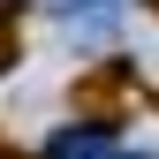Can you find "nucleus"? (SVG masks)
Returning a JSON list of instances; mask_svg holds the SVG:
<instances>
[{
    "label": "nucleus",
    "instance_id": "obj_1",
    "mask_svg": "<svg viewBox=\"0 0 159 159\" xmlns=\"http://www.w3.org/2000/svg\"><path fill=\"white\" fill-rule=\"evenodd\" d=\"M53 15H61V30L76 46H98V38L121 23V0H53Z\"/></svg>",
    "mask_w": 159,
    "mask_h": 159
},
{
    "label": "nucleus",
    "instance_id": "obj_2",
    "mask_svg": "<svg viewBox=\"0 0 159 159\" xmlns=\"http://www.w3.org/2000/svg\"><path fill=\"white\" fill-rule=\"evenodd\" d=\"M114 152H121V144H114L106 121H68V129L46 136V159H114Z\"/></svg>",
    "mask_w": 159,
    "mask_h": 159
},
{
    "label": "nucleus",
    "instance_id": "obj_3",
    "mask_svg": "<svg viewBox=\"0 0 159 159\" xmlns=\"http://www.w3.org/2000/svg\"><path fill=\"white\" fill-rule=\"evenodd\" d=\"M114 159H152V152H114Z\"/></svg>",
    "mask_w": 159,
    "mask_h": 159
}]
</instances>
